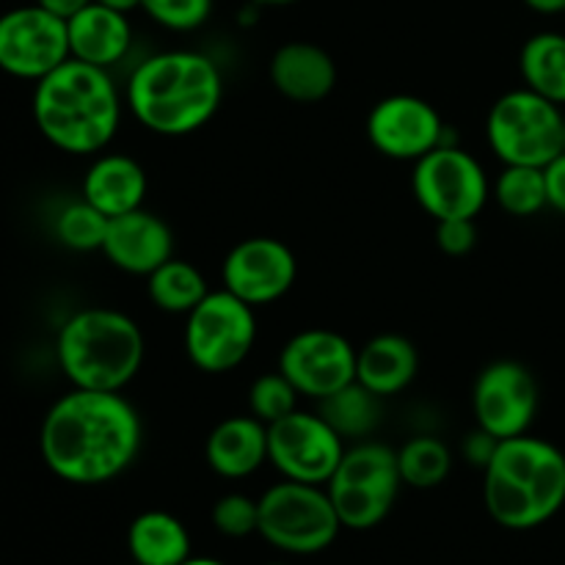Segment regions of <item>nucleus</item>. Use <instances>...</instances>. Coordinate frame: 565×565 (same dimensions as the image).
<instances>
[{
    "label": "nucleus",
    "mask_w": 565,
    "mask_h": 565,
    "mask_svg": "<svg viewBox=\"0 0 565 565\" xmlns=\"http://www.w3.org/2000/svg\"><path fill=\"white\" fill-rule=\"evenodd\" d=\"M143 425L121 392L75 390L47 408L39 452L50 472L72 486L121 478L141 452Z\"/></svg>",
    "instance_id": "nucleus-1"
},
{
    "label": "nucleus",
    "mask_w": 565,
    "mask_h": 565,
    "mask_svg": "<svg viewBox=\"0 0 565 565\" xmlns=\"http://www.w3.org/2000/svg\"><path fill=\"white\" fill-rule=\"evenodd\" d=\"M224 77L218 64L199 50H163L132 70L127 105L154 136L182 138L202 130L221 108Z\"/></svg>",
    "instance_id": "nucleus-2"
},
{
    "label": "nucleus",
    "mask_w": 565,
    "mask_h": 565,
    "mask_svg": "<svg viewBox=\"0 0 565 565\" xmlns=\"http://www.w3.org/2000/svg\"><path fill=\"white\" fill-rule=\"evenodd\" d=\"M31 114L44 141L66 154H99L119 132L121 97L110 70L70 58L36 81Z\"/></svg>",
    "instance_id": "nucleus-3"
},
{
    "label": "nucleus",
    "mask_w": 565,
    "mask_h": 565,
    "mask_svg": "<svg viewBox=\"0 0 565 565\" xmlns=\"http://www.w3.org/2000/svg\"><path fill=\"white\" fill-rule=\"evenodd\" d=\"M483 502L500 527L535 530L565 505V452L539 436H513L497 445L483 469Z\"/></svg>",
    "instance_id": "nucleus-4"
},
{
    "label": "nucleus",
    "mask_w": 565,
    "mask_h": 565,
    "mask_svg": "<svg viewBox=\"0 0 565 565\" xmlns=\"http://www.w3.org/2000/svg\"><path fill=\"white\" fill-rule=\"evenodd\" d=\"M143 331L130 315L86 307L66 318L55 340L61 373L75 390L121 392L143 364Z\"/></svg>",
    "instance_id": "nucleus-5"
},
{
    "label": "nucleus",
    "mask_w": 565,
    "mask_h": 565,
    "mask_svg": "<svg viewBox=\"0 0 565 565\" xmlns=\"http://www.w3.org/2000/svg\"><path fill=\"white\" fill-rule=\"evenodd\" d=\"M329 497L337 508L342 530H373L395 508L403 489L397 450L375 439L353 441L342 452L334 478L329 480Z\"/></svg>",
    "instance_id": "nucleus-6"
},
{
    "label": "nucleus",
    "mask_w": 565,
    "mask_h": 565,
    "mask_svg": "<svg viewBox=\"0 0 565 565\" xmlns=\"http://www.w3.org/2000/svg\"><path fill=\"white\" fill-rule=\"evenodd\" d=\"M259 530L265 544L285 555H320L340 535L342 522L326 486L281 480L259 497Z\"/></svg>",
    "instance_id": "nucleus-7"
},
{
    "label": "nucleus",
    "mask_w": 565,
    "mask_h": 565,
    "mask_svg": "<svg viewBox=\"0 0 565 565\" xmlns=\"http://www.w3.org/2000/svg\"><path fill=\"white\" fill-rule=\"evenodd\" d=\"M565 116L561 105L541 97L533 88L502 94L486 119V138L502 166H539L563 152Z\"/></svg>",
    "instance_id": "nucleus-8"
},
{
    "label": "nucleus",
    "mask_w": 565,
    "mask_h": 565,
    "mask_svg": "<svg viewBox=\"0 0 565 565\" xmlns=\"http://www.w3.org/2000/svg\"><path fill=\"white\" fill-rule=\"evenodd\" d=\"M257 309L230 290H210L193 312L185 315L188 359L207 375H224L241 367L257 342Z\"/></svg>",
    "instance_id": "nucleus-9"
},
{
    "label": "nucleus",
    "mask_w": 565,
    "mask_h": 565,
    "mask_svg": "<svg viewBox=\"0 0 565 565\" xmlns=\"http://www.w3.org/2000/svg\"><path fill=\"white\" fill-rule=\"evenodd\" d=\"M412 191L434 221L478 218L491 199V182L475 154L441 143L414 163Z\"/></svg>",
    "instance_id": "nucleus-10"
},
{
    "label": "nucleus",
    "mask_w": 565,
    "mask_h": 565,
    "mask_svg": "<svg viewBox=\"0 0 565 565\" xmlns=\"http://www.w3.org/2000/svg\"><path fill=\"white\" fill-rule=\"evenodd\" d=\"M345 439L320 417L296 408L268 425V463L287 480L329 486L345 452Z\"/></svg>",
    "instance_id": "nucleus-11"
},
{
    "label": "nucleus",
    "mask_w": 565,
    "mask_h": 565,
    "mask_svg": "<svg viewBox=\"0 0 565 565\" xmlns=\"http://www.w3.org/2000/svg\"><path fill=\"white\" fill-rule=\"evenodd\" d=\"M70 58L66 20L39 3L0 14V70L6 75L36 83Z\"/></svg>",
    "instance_id": "nucleus-12"
},
{
    "label": "nucleus",
    "mask_w": 565,
    "mask_h": 565,
    "mask_svg": "<svg viewBox=\"0 0 565 565\" xmlns=\"http://www.w3.org/2000/svg\"><path fill=\"white\" fill-rule=\"evenodd\" d=\"M541 392L533 370L513 359L486 364L472 386V414L478 428L497 439L530 434L539 414Z\"/></svg>",
    "instance_id": "nucleus-13"
},
{
    "label": "nucleus",
    "mask_w": 565,
    "mask_h": 565,
    "mask_svg": "<svg viewBox=\"0 0 565 565\" xmlns=\"http://www.w3.org/2000/svg\"><path fill=\"white\" fill-rule=\"evenodd\" d=\"M279 373L309 401H323L356 381V348L331 329H303L285 342Z\"/></svg>",
    "instance_id": "nucleus-14"
},
{
    "label": "nucleus",
    "mask_w": 565,
    "mask_h": 565,
    "mask_svg": "<svg viewBox=\"0 0 565 565\" xmlns=\"http://www.w3.org/2000/svg\"><path fill=\"white\" fill-rule=\"evenodd\" d=\"M298 279V259L279 237H246L230 248L221 265L224 290L252 303L254 309L276 303L292 290Z\"/></svg>",
    "instance_id": "nucleus-15"
},
{
    "label": "nucleus",
    "mask_w": 565,
    "mask_h": 565,
    "mask_svg": "<svg viewBox=\"0 0 565 565\" xmlns=\"http://www.w3.org/2000/svg\"><path fill=\"white\" fill-rule=\"evenodd\" d=\"M367 138L384 158L417 163L447 141L439 110L417 94H392L379 99L367 116Z\"/></svg>",
    "instance_id": "nucleus-16"
},
{
    "label": "nucleus",
    "mask_w": 565,
    "mask_h": 565,
    "mask_svg": "<svg viewBox=\"0 0 565 565\" xmlns=\"http://www.w3.org/2000/svg\"><path fill=\"white\" fill-rule=\"evenodd\" d=\"M103 254L132 276H149L174 257V232L160 215L138 207L108 221Z\"/></svg>",
    "instance_id": "nucleus-17"
},
{
    "label": "nucleus",
    "mask_w": 565,
    "mask_h": 565,
    "mask_svg": "<svg viewBox=\"0 0 565 565\" xmlns=\"http://www.w3.org/2000/svg\"><path fill=\"white\" fill-rule=\"evenodd\" d=\"M268 77L290 103L312 105L329 97L337 86V64L329 50L315 42H287L274 53Z\"/></svg>",
    "instance_id": "nucleus-18"
},
{
    "label": "nucleus",
    "mask_w": 565,
    "mask_h": 565,
    "mask_svg": "<svg viewBox=\"0 0 565 565\" xmlns=\"http://www.w3.org/2000/svg\"><path fill=\"white\" fill-rule=\"evenodd\" d=\"M204 461L218 478H252L268 463V425L252 414L221 419L204 441Z\"/></svg>",
    "instance_id": "nucleus-19"
},
{
    "label": "nucleus",
    "mask_w": 565,
    "mask_h": 565,
    "mask_svg": "<svg viewBox=\"0 0 565 565\" xmlns=\"http://www.w3.org/2000/svg\"><path fill=\"white\" fill-rule=\"evenodd\" d=\"M66 36H70V55L83 64L110 70L121 64L130 53L132 25L130 14L108 9L103 3H88L66 20Z\"/></svg>",
    "instance_id": "nucleus-20"
},
{
    "label": "nucleus",
    "mask_w": 565,
    "mask_h": 565,
    "mask_svg": "<svg viewBox=\"0 0 565 565\" xmlns=\"http://www.w3.org/2000/svg\"><path fill=\"white\" fill-rule=\"evenodd\" d=\"M147 188L149 180L143 166L121 152L99 154L83 177V199L108 218L143 207Z\"/></svg>",
    "instance_id": "nucleus-21"
},
{
    "label": "nucleus",
    "mask_w": 565,
    "mask_h": 565,
    "mask_svg": "<svg viewBox=\"0 0 565 565\" xmlns=\"http://www.w3.org/2000/svg\"><path fill=\"white\" fill-rule=\"evenodd\" d=\"M419 373V353L408 337L375 334L356 348V381L381 401L406 392Z\"/></svg>",
    "instance_id": "nucleus-22"
},
{
    "label": "nucleus",
    "mask_w": 565,
    "mask_h": 565,
    "mask_svg": "<svg viewBox=\"0 0 565 565\" xmlns=\"http://www.w3.org/2000/svg\"><path fill=\"white\" fill-rule=\"evenodd\" d=\"M127 552L138 565H180L191 557V535L169 511H143L127 527Z\"/></svg>",
    "instance_id": "nucleus-23"
},
{
    "label": "nucleus",
    "mask_w": 565,
    "mask_h": 565,
    "mask_svg": "<svg viewBox=\"0 0 565 565\" xmlns=\"http://www.w3.org/2000/svg\"><path fill=\"white\" fill-rule=\"evenodd\" d=\"M519 72L524 86L552 103L565 105V33H533L519 53Z\"/></svg>",
    "instance_id": "nucleus-24"
},
{
    "label": "nucleus",
    "mask_w": 565,
    "mask_h": 565,
    "mask_svg": "<svg viewBox=\"0 0 565 565\" xmlns=\"http://www.w3.org/2000/svg\"><path fill=\"white\" fill-rule=\"evenodd\" d=\"M318 414L342 436V439L362 441L370 439L381 423V397L364 390L359 381L342 386L334 395L318 401Z\"/></svg>",
    "instance_id": "nucleus-25"
},
{
    "label": "nucleus",
    "mask_w": 565,
    "mask_h": 565,
    "mask_svg": "<svg viewBox=\"0 0 565 565\" xmlns=\"http://www.w3.org/2000/svg\"><path fill=\"white\" fill-rule=\"evenodd\" d=\"M147 292L160 312L188 315L204 301L210 287L196 265L171 257L169 263L147 276Z\"/></svg>",
    "instance_id": "nucleus-26"
},
{
    "label": "nucleus",
    "mask_w": 565,
    "mask_h": 565,
    "mask_svg": "<svg viewBox=\"0 0 565 565\" xmlns=\"http://www.w3.org/2000/svg\"><path fill=\"white\" fill-rule=\"evenodd\" d=\"M397 469H401L403 486L423 491L436 489L450 478L452 452L439 436H412L397 450Z\"/></svg>",
    "instance_id": "nucleus-27"
},
{
    "label": "nucleus",
    "mask_w": 565,
    "mask_h": 565,
    "mask_svg": "<svg viewBox=\"0 0 565 565\" xmlns=\"http://www.w3.org/2000/svg\"><path fill=\"white\" fill-rule=\"evenodd\" d=\"M491 196L513 218H530L550 207L546 202V177L539 166H502L491 185Z\"/></svg>",
    "instance_id": "nucleus-28"
},
{
    "label": "nucleus",
    "mask_w": 565,
    "mask_h": 565,
    "mask_svg": "<svg viewBox=\"0 0 565 565\" xmlns=\"http://www.w3.org/2000/svg\"><path fill=\"white\" fill-rule=\"evenodd\" d=\"M108 215L99 213L86 199L66 204L55 218V237L72 252H103Z\"/></svg>",
    "instance_id": "nucleus-29"
},
{
    "label": "nucleus",
    "mask_w": 565,
    "mask_h": 565,
    "mask_svg": "<svg viewBox=\"0 0 565 565\" xmlns=\"http://www.w3.org/2000/svg\"><path fill=\"white\" fill-rule=\"evenodd\" d=\"M298 390L276 370V373L259 375L248 390V414L259 423L274 425L298 408Z\"/></svg>",
    "instance_id": "nucleus-30"
},
{
    "label": "nucleus",
    "mask_w": 565,
    "mask_h": 565,
    "mask_svg": "<svg viewBox=\"0 0 565 565\" xmlns=\"http://www.w3.org/2000/svg\"><path fill=\"white\" fill-rule=\"evenodd\" d=\"M210 522L218 530L224 539H248V535H257L259 530V502L252 500L248 494L241 491H232L215 500L213 511H210Z\"/></svg>",
    "instance_id": "nucleus-31"
},
{
    "label": "nucleus",
    "mask_w": 565,
    "mask_h": 565,
    "mask_svg": "<svg viewBox=\"0 0 565 565\" xmlns=\"http://www.w3.org/2000/svg\"><path fill=\"white\" fill-rule=\"evenodd\" d=\"M141 11L166 31L191 33L210 20L213 0H143Z\"/></svg>",
    "instance_id": "nucleus-32"
},
{
    "label": "nucleus",
    "mask_w": 565,
    "mask_h": 565,
    "mask_svg": "<svg viewBox=\"0 0 565 565\" xmlns=\"http://www.w3.org/2000/svg\"><path fill=\"white\" fill-rule=\"evenodd\" d=\"M436 246L447 257H467L478 246V224H475V218L436 221Z\"/></svg>",
    "instance_id": "nucleus-33"
},
{
    "label": "nucleus",
    "mask_w": 565,
    "mask_h": 565,
    "mask_svg": "<svg viewBox=\"0 0 565 565\" xmlns=\"http://www.w3.org/2000/svg\"><path fill=\"white\" fill-rule=\"evenodd\" d=\"M546 177V202L555 213L565 215V149L552 163L544 166Z\"/></svg>",
    "instance_id": "nucleus-34"
},
{
    "label": "nucleus",
    "mask_w": 565,
    "mask_h": 565,
    "mask_svg": "<svg viewBox=\"0 0 565 565\" xmlns=\"http://www.w3.org/2000/svg\"><path fill=\"white\" fill-rule=\"evenodd\" d=\"M497 445H500L497 436H491L489 430L478 428L467 436V441H463V456H467V461L472 463V467L486 469V463H489L491 456H494Z\"/></svg>",
    "instance_id": "nucleus-35"
},
{
    "label": "nucleus",
    "mask_w": 565,
    "mask_h": 565,
    "mask_svg": "<svg viewBox=\"0 0 565 565\" xmlns=\"http://www.w3.org/2000/svg\"><path fill=\"white\" fill-rule=\"evenodd\" d=\"M42 9H47L50 14L61 17V20H70V17H75L77 11L86 9L88 3H94V0H36Z\"/></svg>",
    "instance_id": "nucleus-36"
},
{
    "label": "nucleus",
    "mask_w": 565,
    "mask_h": 565,
    "mask_svg": "<svg viewBox=\"0 0 565 565\" xmlns=\"http://www.w3.org/2000/svg\"><path fill=\"white\" fill-rule=\"evenodd\" d=\"M522 3L535 14H563L565 11V0H522Z\"/></svg>",
    "instance_id": "nucleus-37"
},
{
    "label": "nucleus",
    "mask_w": 565,
    "mask_h": 565,
    "mask_svg": "<svg viewBox=\"0 0 565 565\" xmlns=\"http://www.w3.org/2000/svg\"><path fill=\"white\" fill-rule=\"evenodd\" d=\"M97 3L108 6V9L114 11H121V14H132V11L141 9L143 0H97Z\"/></svg>",
    "instance_id": "nucleus-38"
},
{
    "label": "nucleus",
    "mask_w": 565,
    "mask_h": 565,
    "mask_svg": "<svg viewBox=\"0 0 565 565\" xmlns=\"http://www.w3.org/2000/svg\"><path fill=\"white\" fill-rule=\"evenodd\" d=\"M252 3H257L259 9H285V6L301 3V0H252Z\"/></svg>",
    "instance_id": "nucleus-39"
},
{
    "label": "nucleus",
    "mask_w": 565,
    "mask_h": 565,
    "mask_svg": "<svg viewBox=\"0 0 565 565\" xmlns=\"http://www.w3.org/2000/svg\"><path fill=\"white\" fill-rule=\"evenodd\" d=\"M180 565H224L221 561H213V557H188L185 563H180Z\"/></svg>",
    "instance_id": "nucleus-40"
},
{
    "label": "nucleus",
    "mask_w": 565,
    "mask_h": 565,
    "mask_svg": "<svg viewBox=\"0 0 565 565\" xmlns=\"http://www.w3.org/2000/svg\"><path fill=\"white\" fill-rule=\"evenodd\" d=\"M265 565H290V563H265Z\"/></svg>",
    "instance_id": "nucleus-41"
},
{
    "label": "nucleus",
    "mask_w": 565,
    "mask_h": 565,
    "mask_svg": "<svg viewBox=\"0 0 565 565\" xmlns=\"http://www.w3.org/2000/svg\"><path fill=\"white\" fill-rule=\"evenodd\" d=\"M563 149H565V136H563Z\"/></svg>",
    "instance_id": "nucleus-42"
},
{
    "label": "nucleus",
    "mask_w": 565,
    "mask_h": 565,
    "mask_svg": "<svg viewBox=\"0 0 565 565\" xmlns=\"http://www.w3.org/2000/svg\"><path fill=\"white\" fill-rule=\"evenodd\" d=\"M130 565H138V563H130Z\"/></svg>",
    "instance_id": "nucleus-43"
}]
</instances>
